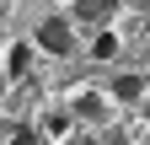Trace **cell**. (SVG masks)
Listing matches in <instances>:
<instances>
[{
  "label": "cell",
  "instance_id": "obj_3",
  "mask_svg": "<svg viewBox=\"0 0 150 145\" xmlns=\"http://www.w3.org/2000/svg\"><path fill=\"white\" fill-rule=\"evenodd\" d=\"M112 97H118V102H134V97H145V81L139 75H118V81H112Z\"/></svg>",
  "mask_w": 150,
  "mask_h": 145
},
{
  "label": "cell",
  "instance_id": "obj_2",
  "mask_svg": "<svg viewBox=\"0 0 150 145\" xmlns=\"http://www.w3.org/2000/svg\"><path fill=\"white\" fill-rule=\"evenodd\" d=\"M112 6L118 0H75V16L81 22H102V16H112Z\"/></svg>",
  "mask_w": 150,
  "mask_h": 145
},
{
  "label": "cell",
  "instance_id": "obj_6",
  "mask_svg": "<svg viewBox=\"0 0 150 145\" xmlns=\"http://www.w3.org/2000/svg\"><path fill=\"white\" fill-rule=\"evenodd\" d=\"M11 145H38V140H32V129H11Z\"/></svg>",
  "mask_w": 150,
  "mask_h": 145
},
{
  "label": "cell",
  "instance_id": "obj_1",
  "mask_svg": "<svg viewBox=\"0 0 150 145\" xmlns=\"http://www.w3.org/2000/svg\"><path fill=\"white\" fill-rule=\"evenodd\" d=\"M38 43H43L48 54H70V48H75V38H70V27L59 22V16H48V22L38 27Z\"/></svg>",
  "mask_w": 150,
  "mask_h": 145
},
{
  "label": "cell",
  "instance_id": "obj_5",
  "mask_svg": "<svg viewBox=\"0 0 150 145\" xmlns=\"http://www.w3.org/2000/svg\"><path fill=\"white\" fill-rule=\"evenodd\" d=\"M27 59H32L27 43H11V75H27Z\"/></svg>",
  "mask_w": 150,
  "mask_h": 145
},
{
  "label": "cell",
  "instance_id": "obj_4",
  "mask_svg": "<svg viewBox=\"0 0 150 145\" xmlns=\"http://www.w3.org/2000/svg\"><path fill=\"white\" fill-rule=\"evenodd\" d=\"M91 54H97V59H112V54H118V38H112V32H97V43H91Z\"/></svg>",
  "mask_w": 150,
  "mask_h": 145
}]
</instances>
